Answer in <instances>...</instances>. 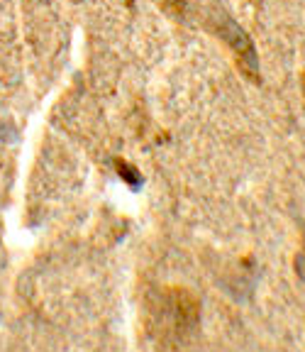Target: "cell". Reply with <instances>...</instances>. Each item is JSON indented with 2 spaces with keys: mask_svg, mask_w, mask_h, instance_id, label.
Instances as JSON below:
<instances>
[{
  "mask_svg": "<svg viewBox=\"0 0 305 352\" xmlns=\"http://www.w3.org/2000/svg\"><path fill=\"white\" fill-rule=\"evenodd\" d=\"M218 34L227 42L229 50L237 54L242 69H245L249 76H256L259 64H256V50H254V42L249 39V34H247L237 22L229 20V17H225L223 22H218Z\"/></svg>",
  "mask_w": 305,
  "mask_h": 352,
  "instance_id": "6da1fadb",
  "label": "cell"
},
{
  "mask_svg": "<svg viewBox=\"0 0 305 352\" xmlns=\"http://www.w3.org/2000/svg\"><path fill=\"white\" fill-rule=\"evenodd\" d=\"M120 171H122V176H125L127 184H132V186H137V184H139V174H137V171L127 169L125 164H120Z\"/></svg>",
  "mask_w": 305,
  "mask_h": 352,
  "instance_id": "7a4b0ae2",
  "label": "cell"
},
{
  "mask_svg": "<svg viewBox=\"0 0 305 352\" xmlns=\"http://www.w3.org/2000/svg\"><path fill=\"white\" fill-rule=\"evenodd\" d=\"M295 272H298V276L305 281V245H303V250H300L298 257H295Z\"/></svg>",
  "mask_w": 305,
  "mask_h": 352,
  "instance_id": "3957f363",
  "label": "cell"
}]
</instances>
